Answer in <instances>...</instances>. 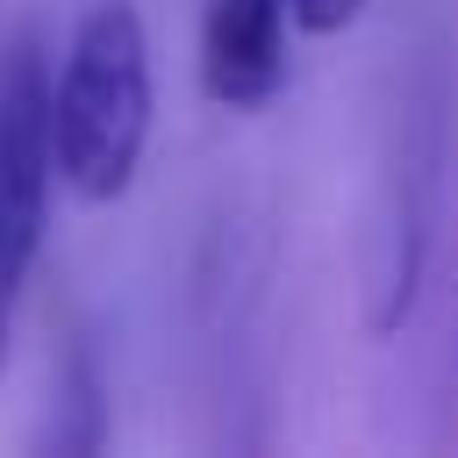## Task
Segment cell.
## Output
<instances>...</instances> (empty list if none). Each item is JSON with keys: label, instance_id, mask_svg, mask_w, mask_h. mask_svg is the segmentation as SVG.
<instances>
[{"label": "cell", "instance_id": "1", "mask_svg": "<svg viewBox=\"0 0 458 458\" xmlns=\"http://www.w3.org/2000/svg\"><path fill=\"white\" fill-rule=\"evenodd\" d=\"M150 29L136 0H86L50 64V165L57 186L107 208L136 186L150 150Z\"/></svg>", "mask_w": 458, "mask_h": 458}, {"label": "cell", "instance_id": "2", "mask_svg": "<svg viewBox=\"0 0 458 458\" xmlns=\"http://www.w3.org/2000/svg\"><path fill=\"white\" fill-rule=\"evenodd\" d=\"M50 193H57V165H50V57H43L36 36H21L0 57V372H7V344H14V315H21L29 272L43 258Z\"/></svg>", "mask_w": 458, "mask_h": 458}, {"label": "cell", "instance_id": "3", "mask_svg": "<svg viewBox=\"0 0 458 458\" xmlns=\"http://www.w3.org/2000/svg\"><path fill=\"white\" fill-rule=\"evenodd\" d=\"M286 0H208L200 7V93L215 107H265L286 86Z\"/></svg>", "mask_w": 458, "mask_h": 458}, {"label": "cell", "instance_id": "4", "mask_svg": "<svg viewBox=\"0 0 458 458\" xmlns=\"http://www.w3.org/2000/svg\"><path fill=\"white\" fill-rule=\"evenodd\" d=\"M286 14H293V29H308V36H344V29L365 14V0H286Z\"/></svg>", "mask_w": 458, "mask_h": 458}]
</instances>
